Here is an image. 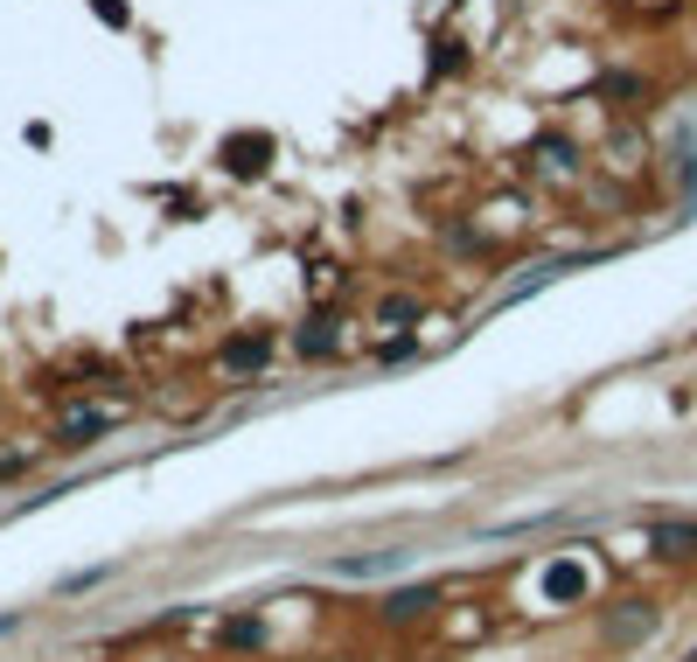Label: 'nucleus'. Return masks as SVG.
I'll return each mask as SVG.
<instances>
[{"instance_id": "obj_1", "label": "nucleus", "mask_w": 697, "mask_h": 662, "mask_svg": "<svg viewBox=\"0 0 697 662\" xmlns=\"http://www.w3.org/2000/svg\"><path fill=\"white\" fill-rule=\"evenodd\" d=\"M272 356H279L272 328H231V335L217 342V370L231 376V384H244V376H266Z\"/></svg>"}, {"instance_id": "obj_2", "label": "nucleus", "mask_w": 697, "mask_h": 662, "mask_svg": "<svg viewBox=\"0 0 697 662\" xmlns=\"http://www.w3.org/2000/svg\"><path fill=\"white\" fill-rule=\"evenodd\" d=\"M663 628V607L655 600H614V607H600V641L607 649H635V641H649Z\"/></svg>"}, {"instance_id": "obj_3", "label": "nucleus", "mask_w": 697, "mask_h": 662, "mask_svg": "<svg viewBox=\"0 0 697 662\" xmlns=\"http://www.w3.org/2000/svg\"><path fill=\"white\" fill-rule=\"evenodd\" d=\"M272 132H223V147H217V161H223V175H237V182H258V175H272Z\"/></svg>"}, {"instance_id": "obj_4", "label": "nucleus", "mask_w": 697, "mask_h": 662, "mask_svg": "<svg viewBox=\"0 0 697 662\" xmlns=\"http://www.w3.org/2000/svg\"><path fill=\"white\" fill-rule=\"evenodd\" d=\"M105 432H119V411L91 397V405H70V411H63V426H56V446H63V453H84V446H98Z\"/></svg>"}, {"instance_id": "obj_5", "label": "nucleus", "mask_w": 697, "mask_h": 662, "mask_svg": "<svg viewBox=\"0 0 697 662\" xmlns=\"http://www.w3.org/2000/svg\"><path fill=\"white\" fill-rule=\"evenodd\" d=\"M446 607V593L440 585H405V593H391V600H376V628H419V620H432Z\"/></svg>"}, {"instance_id": "obj_6", "label": "nucleus", "mask_w": 697, "mask_h": 662, "mask_svg": "<svg viewBox=\"0 0 697 662\" xmlns=\"http://www.w3.org/2000/svg\"><path fill=\"white\" fill-rule=\"evenodd\" d=\"M537 593H544V607H579V600L593 593V579H586V565H579L572 551H558V558H544Z\"/></svg>"}, {"instance_id": "obj_7", "label": "nucleus", "mask_w": 697, "mask_h": 662, "mask_svg": "<svg viewBox=\"0 0 697 662\" xmlns=\"http://www.w3.org/2000/svg\"><path fill=\"white\" fill-rule=\"evenodd\" d=\"M335 349H342V314H335V307L307 314V321L293 328V356H307V363H328Z\"/></svg>"}, {"instance_id": "obj_8", "label": "nucleus", "mask_w": 697, "mask_h": 662, "mask_svg": "<svg viewBox=\"0 0 697 662\" xmlns=\"http://www.w3.org/2000/svg\"><path fill=\"white\" fill-rule=\"evenodd\" d=\"M649 551L663 558V565H690V558H697V523H690V516L649 523Z\"/></svg>"}, {"instance_id": "obj_9", "label": "nucleus", "mask_w": 697, "mask_h": 662, "mask_svg": "<svg viewBox=\"0 0 697 662\" xmlns=\"http://www.w3.org/2000/svg\"><path fill=\"white\" fill-rule=\"evenodd\" d=\"M266 641H272L266 614H231V620H223V628H217V649H223V655H258V649H266Z\"/></svg>"}, {"instance_id": "obj_10", "label": "nucleus", "mask_w": 697, "mask_h": 662, "mask_svg": "<svg viewBox=\"0 0 697 662\" xmlns=\"http://www.w3.org/2000/svg\"><path fill=\"white\" fill-rule=\"evenodd\" d=\"M531 161H537V175H551V182H565V175L579 167L572 140H537V147H531Z\"/></svg>"}, {"instance_id": "obj_11", "label": "nucleus", "mask_w": 697, "mask_h": 662, "mask_svg": "<svg viewBox=\"0 0 697 662\" xmlns=\"http://www.w3.org/2000/svg\"><path fill=\"white\" fill-rule=\"evenodd\" d=\"M405 551H376V558H335V572L342 579H384V572H398Z\"/></svg>"}, {"instance_id": "obj_12", "label": "nucleus", "mask_w": 697, "mask_h": 662, "mask_svg": "<svg viewBox=\"0 0 697 662\" xmlns=\"http://www.w3.org/2000/svg\"><path fill=\"white\" fill-rule=\"evenodd\" d=\"M426 314V300H411V293H384L376 300V321H384V328H405V321H419Z\"/></svg>"}, {"instance_id": "obj_13", "label": "nucleus", "mask_w": 697, "mask_h": 662, "mask_svg": "<svg viewBox=\"0 0 697 662\" xmlns=\"http://www.w3.org/2000/svg\"><path fill=\"white\" fill-rule=\"evenodd\" d=\"M461 63H467V49L454 43V35H446V43H432V78H454Z\"/></svg>"}, {"instance_id": "obj_14", "label": "nucleus", "mask_w": 697, "mask_h": 662, "mask_svg": "<svg viewBox=\"0 0 697 662\" xmlns=\"http://www.w3.org/2000/svg\"><path fill=\"white\" fill-rule=\"evenodd\" d=\"M411 349H419V342H411V335H391V342H384V349H376V356H384V363H405V356H411Z\"/></svg>"}, {"instance_id": "obj_15", "label": "nucleus", "mask_w": 697, "mask_h": 662, "mask_svg": "<svg viewBox=\"0 0 697 662\" xmlns=\"http://www.w3.org/2000/svg\"><path fill=\"white\" fill-rule=\"evenodd\" d=\"M684 662H697V649H690V655H684Z\"/></svg>"}]
</instances>
